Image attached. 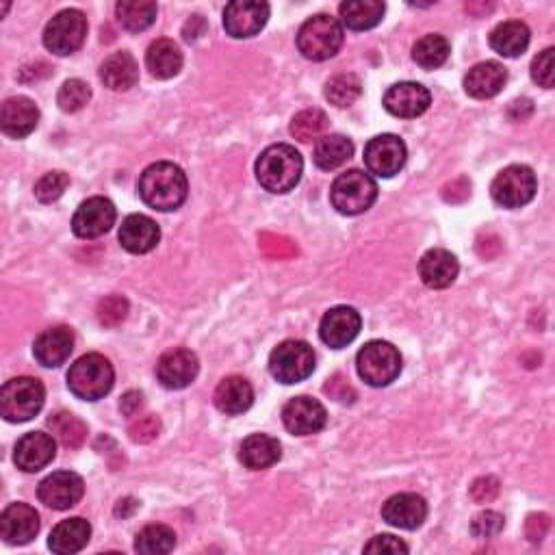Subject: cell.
Returning a JSON list of instances; mask_svg holds the SVG:
<instances>
[{"mask_svg": "<svg viewBox=\"0 0 555 555\" xmlns=\"http://www.w3.org/2000/svg\"><path fill=\"white\" fill-rule=\"evenodd\" d=\"M139 198L154 211H176L187 200V174L170 161L148 165L137 183Z\"/></svg>", "mask_w": 555, "mask_h": 555, "instance_id": "6da1fadb", "label": "cell"}, {"mask_svg": "<svg viewBox=\"0 0 555 555\" xmlns=\"http://www.w3.org/2000/svg\"><path fill=\"white\" fill-rule=\"evenodd\" d=\"M206 31V22L202 16H191L189 22L185 24V29H183V37L187 42H196L198 37H202Z\"/></svg>", "mask_w": 555, "mask_h": 555, "instance_id": "11a10c76", "label": "cell"}, {"mask_svg": "<svg viewBox=\"0 0 555 555\" xmlns=\"http://www.w3.org/2000/svg\"><path fill=\"white\" fill-rule=\"evenodd\" d=\"M354 144L345 135H326L317 141L313 161L324 172H332L352 159Z\"/></svg>", "mask_w": 555, "mask_h": 555, "instance_id": "836d02e7", "label": "cell"}, {"mask_svg": "<svg viewBox=\"0 0 555 555\" xmlns=\"http://www.w3.org/2000/svg\"><path fill=\"white\" fill-rule=\"evenodd\" d=\"M282 456V447L278 438L267 434H252L245 438L239 447V460L245 469L250 471H263L274 467Z\"/></svg>", "mask_w": 555, "mask_h": 555, "instance_id": "83f0119b", "label": "cell"}, {"mask_svg": "<svg viewBox=\"0 0 555 555\" xmlns=\"http://www.w3.org/2000/svg\"><path fill=\"white\" fill-rule=\"evenodd\" d=\"M386 5L380 0H347L339 7L341 20L352 31H369L378 27L384 18Z\"/></svg>", "mask_w": 555, "mask_h": 555, "instance_id": "d6a6232c", "label": "cell"}, {"mask_svg": "<svg viewBox=\"0 0 555 555\" xmlns=\"http://www.w3.org/2000/svg\"><path fill=\"white\" fill-rule=\"evenodd\" d=\"M57 456V443L55 438L46 432H29L24 434L14 451L16 467L24 473H37Z\"/></svg>", "mask_w": 555, "mask_h": 555, "instance_id": "ffe728a7", "label": "cell"}, {"mask_svg": "<svg viewBox=\"0 0 555 555\" xmlns=\"http://www.w3.org/2000/svg\"><path fill=\"white\" fill-rule=\"evenodd\" d=\"M98 321L105 328L120 326L128 315V300L122 295H109V298L100 300L98 304Z\"/></svg>", "mask_w": 555, "mask_h": 555, "instance_id": "7bdbcfd3", "label": "cell"}, {"mask_svg": "<svg viewBox=\"0 0 555 555\" xmlns=\"http://www.w3.org/2000/svg\"><path fill=\"white\" fill-rule=\"evenodd\" d=\"M89 98H92V89H89V85L83 83L81 79H70L61 85L57 94V105L61 111L76 113L87 105Z\"/></svg>", "mask_w": 555, "mask_h": 555, "instance_id": "60d3db41", "label": "cell"}, {"mask_svg": "<svg viewBox=\"0 0 555 555\" xmlns=\"http://www.w3.org/2000/svg\"><path fill=\"white\" fill-rule=\"evenodd\" d=\"M343 27L337 18L319 14L302 24L298 33L300 53L311 61H326L339 53L343 46Z\"/></svg>", "mask_w": 555, "mask_h": 555, "instance_id": "8992f818", "label": "cell"}, {"mask_svg": "<svg viewBox=\"0 0 555 555\" xmlns=\"http://www.w3.org/2000/svg\"><path fill=\"white\" fill-rule=\"evenodd\" d=\"M408 150L397 135H378L365 146V165L371 174L393 178L406 165Z\"/></svg>", "mask_w": 555, "mask_h": 555, "instance_id": "8fae6325", "label": "cell"}, {"mask_svg": "<svg viewBox=\"0 0 555 555\" xmlns=\"http://www.w3.org/2000/svg\"><path fill=\"white\" fill-rule=\"evenodd\" d=\"M113 382V365L102 354H85L68 371V389L83 402H98L109 395Z\"/></svg>", "mask_w": 555, "mask_h": 555, "instance_id": "3957f363", "label": "cell"}, {"mask_svg": "<svg viewBox=\"0 0 555 555\" xmlns=\"http://www.w3.org/2000/svg\"><path fill=\"white\" fill-rule=\"evenodd\" d=\"M428 516V503L421 495L399 493L386 499L382 506V519L399 529H417Z\"/></svg>", "mask_w": 555, "mask_h": 555, "instance_id": "7402d4cb", "label": "cell"}, {"mask_svg": "<svg viewBox=\"0 0 555 555\" xmlns=\"http://www.w3.org/2000/svg\"><path fill=\"white\" fill-rule=\"evenodd\" d=\"M139 508V503L133 497H124L118 501V506H115V516H122V519H128L135 510Z\"/></svg>", "mask_w": 555, "mask_h": 555, "instance_id": "9f6ffc18", "label": "cell"}, {"mask_svg": "<svg viewBox=\"0 0 555 555\" xmlns=\"http://www.w3.org/2000/svg\"><path fill=\"white\" fill-rule=\"evenodd\" d=\"M430 102H432L430 89L410 81L397 83L384 94V109L391 115H395V118H404V120L419 118V115H423L430 109Z\"/></svg>", "mask_w": 555, "mask_h": 555, "instance_id": "ac0fdd59", "label": "cell"}, {"mask_svg": "<svg viewBox=\"0 0 555 555\" xmlns=\"http://www.w3.org/2000/svg\"><path fill=\"white\" fill-rule=\"evenodd\" d=\"M146 68L159 81L174 79L183 70V53H180L178 44L174 40H167V37L152 42L146 53Z\"/></svg>", "mask_w": 555, "mask_h": 555, "instance_id": "f546056e", "label": "cell"}, {"mask_svg": "<svg viewBox=\"0 0 555 555\" xmlns=\"http://www.w3.org/2000/svg\"><path fill=\"white\" fill-rule=\"evenodd\" d=\"M74 350V334L70 328L59 326L42 332L33 343V356L37 363L48 369L61 367Z\"/></svg>", "mask_w": 555, "mask_h": 555, "instance_id": "cb8c5ba5", "label": "cell"}, {"mask_svg": "<svg viewBox=\"0 0 555 555\" xmlns=\"http://www.w3.org/2000/svg\"><path fill=\"white\" fill-rule=\"evenodd\" d=\"M304 159L289 144L269 146L256 161V178L263 189L271 193H289L302 180Z\"/></svg>", "mask_w": 555, "mask_h": 555, "instance_id": "7a4b0ae2", "label": "cell"}, {"mask_svg": "<svg viewBox=\"0 0 555 555\" xmlns=\"http://www.w3.org/2000/svg\"><path fill=\"white\" fill-rule=\"evenodd\" d=\"M198 373L200 360L191 350H185V347H174V350L165 352L157 363V378L170 391L187 389L198 378Z\"/></svg>", "mask_w": 555, "mask_h": 555, "instance_id": "2e32d148", "label": "cell"}, {"mask_svg": "<svg viewBox=\"0 0 555 555\" xmlns=\"http://www.w3.org/2000/svg\"><path fill=\"white\" fill-rule=\"evenodd\" d=\"M326 393L332 397V399H337V402H343V404H352L354 399H356V393L350 384H347L343 380V376H334L332 380H328L326 384Z\"/></svg>", "mask_w": 555, "mask_h": 555, "instance_id": "681fc988", "label": "cell"}, {"mask_svg": "<svg viewBox=\"0 0 555 555\" xmlns=\"http://www.w3.org/2000/svg\"><path fill=\"white\" fill-rule=\"evenodd\" d=\"M89 538H92V525L81 519V516H74V519L61 521L53 529V534L48 538V547L53 553L72 555L85 549Z\"/></svg>", "mask_w": 555, "mask_h": 555, "instance_id": "f1b7e54d", "label": "cell"}, {"mask_svg": "<svg viewBox=\"0 0 555 555\" xmlns=\"http://www.w3.org/2000/svg\"><path fill=\"white\" fill-rule=\"evenodd\" d=\"M315 352L306 341L280 343L269 356V371L280 384L304 382L315 371Z\"/></svg>", "mask_w": 555, "mask_h": 555, "instance_id": "ba28073f", "label": "cell"}, {"mask_svg": "<svg viewBox=\"0 0 555 555\" xmlns=\"http://www.w3.org/2000/svg\"><path fill=\"white\" fill-rule=\"evenodd\" d=\"M510 118L514 122H525L529 115L534 113V105H532V100H527V98H521V100H514L512 105H510Z\"/></svg>", "mask_w": 555, "mask_h": 555, "instance_id": "db71d44e", "label": "cell"}, {"mask_svg": "<svg viewBox=\"0 0 555 555\" xmlns=\"http://www.w3.org/2000/svg\"><path fill=\"white\" fill-rule=\"evenodd\" d=\"M122 248L131 254H148L161 241V228L148 215H128L118 235Z\"/></svg>", "mask_w": 555, "mask_h": 555, "instance_id": "603a6c76", "label": "cell"}, {"mask_svg": "<svg viewBox=\"0 0 555 555\" xmlns=\"http://www.w3.org/2000/svg\"><path fill=\"white\" fill-rule=\"evenodd\" d=\"M48 428L59 443L68 449H79L87 441V425L70 412H57L48 419Z\"/></svg>", "mask_w": 555, "mask_h": 555, "instance_id": "74e56055", "label": "cell"}, {"mask_svg": "<svg viewBox=\"0 0 555 555\" xmlns=\"http://www.w3.org/2000/svg\"><path fill=\"white\" fill-rule=\"evenodd\" d=\"M499 490H501V486H499L497 477H493V475L477 477V480L471 486V499L475 503H490V501L497 499Z\"/></svg>", "mask_w": 555, "mask_h": 555, "instance_id": "7dc6e473", "label": "cell"}, {"mask_svg": "<svg viewBox=\"0 0 555 555\" xmlns=\"http://www.w3.org/2000/svg\"><path fill=\"white\" fill-rule=\"evenodd\" d=\"M508 83V70L497 61L477 63L464 76V92L475 100L495 98Z\"/></svg>", "mask_w": 555, "mask_h": 555, "instance_id": "d4e9b609", "label": "cell"}, {"mask_svg": "<svg viewBox=\"0 0 555 555\" xmlns=\"http://www.w3.org/2000/svg\"><path fill=\"white\" fill-rule=\"evenodd\" d=\"M40 532V514L29 503H11L0 514V538L7 545H27Z\"/></svg>", "mask_w": 555, "mask_h": 555, "instance_id": "d6986e66", "label": "cell"}, {"mask_svg": "<svg viewBox=\"0 0 555 555\" xmlns=\"http://www.w3.org/2000/svg\"><path fill=\"white\" fill-rule=\"evenodd\" d=\"M269 5L261 0H235L224 9V29L235 40H248L265 29Z\"/></svg>", "mask_w": 555, "mask_h": 555, "instance_id": "7c38bea8", "label": "cell"}, {"mask_svg": "<svg viewBox=\"0 0 555 555\" xmlns=\"http://www.w3.org/2000/svg\"><path fill=\"white\" fill-rule=\"evenodd\" d=\"M46 399L44 384L37 378H14L0 391V412L9 423L31 421L42 410Z\"/></svg>", "mask_w": 555, "mask_h": 555, "instance_id": "5b68a950", "label": "cell"}, {"mask_svg": "<svg viewBox=\"0 0 555 555\" xmlns=\"http://www.w3.org/2000/svg\"><path fill=\"white\" fill-rule=\"evenodd\" d=\"M328 128H330V120L321 109L300 111L291 120V135L298 141H302V144H308V141H319L321 137H326Z\"/></svg>", "mask_w": 555, "mask_h": 555, "instance_id": "f35d334b", "label": "cell"}, {"mask_svg": "<svg viewBox=\"0 0 555 555\" xmlns=\"http://www.w3.org/2000/svg\"><path fill=\"white\" fill-rule=\"evenodd\" d=\"M365 553H391V555L408 553V545L404 540H399L391 534H382V536H376L367 542Z\"/></svg>", "mask_w": 555, "mask_h": 555, "instance_id": "c3c4849f", "label": "cell"}, {"mask_svg": "<svg viewBox=\"0 0 555 555\" xmlns=\"http://www.w3.org/2000/svg\"><path fill=\"white\" fill-rule=\"evenodd\" d=\"M358 376L369 386H389L402 373V356L397 347L386 341H369L356 356Z\"/></svg>", "mask_w": 555, "mask_h": 555, "instance_id": "52a82bcc", "label": "cell"}, {"mask_svg": "<svg viewBox=\"0 0 555 555\" xmlns=\"http://www.w3.org/2000/svg\"><path fill=\"white\" fill-rule=\"evenodd\" d=\"M529 37H532V33H529L525 22L508 20L501 22L499 27H495V31L490 33V48L501 57L514 59L525 53L529 46Z\"/></svg>", "mask_w": 555, "mask_h": 555, "instance_id": "1f68e13d", "label": "cell"}, {"mask_svg": "<svg viewBox=\"0 0 555 555\" xmlns=\"http://www.w3.org/2000/svg\"><path fill=\"white\" fill-rule=\"evenodd\" d=\"M115 217H118V211H115L109 198H89L76 209L72 217V230L81 239H98L113 228Z\"/></svg>", "mask_w": 555, "mask_h": 555, "instance_id": "5bb4252c", "label": "cell"}, {"mask_svg": "<svg viewBox=\"0 0 555 555\" xmlns=\"http://www.w3.org/2000/svg\"><path fill=\"white\" fill-rule=\"evenodd\" d=\"M261 248L265 250V254L269 256H278V258H285V256H291L295 254L298 250L293 248L291 241H285L282 237H276V235H263L261 239Z\"/></svg>", "mask_w": 555, "mask_h": 555, "instance_id": "f907efd6", "label": "cell"}, {"mask_svg": "<svg viewBox=\"0 0 555 555\" xmlns=\"http://www.w3.org/2000/svg\"><path fill=\"white\" fill-rule=\"evenodd\" d=\"M87 37V18L79 9H66L46 24L44 46L57 57L76 53Z\"/></svg>", "mask_w": 555, "mask_h": 555, "instance_id": "30bf717a", "label": "cell"}, {"mask_svg": "<svg viewBox=\"0 0 555 555\" xmlns=\"http://www.w3.org/2000/svg\"><path fill=\"white\" fill-rule=\"evenodd\" d=\"M115 14H118V20L126 31L131 33H141L150 29L154 20H157V3H148V0H122L115 7Z\"/></svg>", "mask_w": 555, "mask_h": 555, "instance_id": "e575fe53", "label": "cell"}, {"mask_svg": "<svg viewBox=\"0 0 555 555\" xmlns=\"http://www.w3.org/2000/svg\"><path fill=\"white\" fill-rule=\"evenodd\" d=\"M159 432H161V421L154 415L139 417L137 421L131 423V428H128V436H131V441L137 445L152 443L154 438L159 436Z\"/></svg>", "mask_w": 555, "mask_h": 555, "instance_id": "bcb514c9", "label": "cell"}, {"mask_svg": "<svg viewBox=\"0 0 555 555\" xmlns=\"http://www.w3.org/2000/svg\"><path fill=\"white\" fill-rule=\"evenodd\" d=\"M363 328V319L360 313L352 306H334L321 319L319 337L332 350H341V347L350 345Z\"/></svg>", "mask_w": 555, "mask_h": 555, "instance_id": "e0dca14e", "label": "cell"}, {"mask_svg": "<svg viewBox=\"0 0 555 555\" xmlns=\"http://www.w3.org/2000/svg\"><path fill=\"white\" fill-rule=\"evenodd\" d=\"M85 482L81 475L72 471H57L48 475L46 480L37 488V497L46 508L53 510H70L83 499Z\"/></svg>", "mask_w": 555, "mask_h": 555, "instance_id": "9a60e30c", "label": "cell"}, {"mask_svg": "<svg viewBox=\"0 0 555 555\" xmlns=\"http://www.w3.org/2000/svg\"><path fill=\"white\" fill-rule=\"evenodd\" d=\"M282 423L295 436H311L326 428L328 412L315 397H293L282 408Z\"/></svg>", "mask_w": 555, "mask_h": 555, "instance_id": "4fadbf2b", "label": "cell"}, {"mask_svg": "<svg viewBox=\"0 0 555 555\" xmlns=\"http://www.w3.org/2000/svg\"><path fill=\"white\" fill-rule=\"evenodd\" d=\"M176 534L172 527L154 523L141 529L135 538V551L144 555H165L174 551Z\"/></svg>", "mask_w": 555, "mask_h": 555, "instance_id": "8d00e7d4", "label": "cell"}, {"mask_svg": "<svg viewBox=\"0 0 555 555\" xmlns=\"http://www.w3.org/2000/svg\"><path fill=\"white\" fill-rule=\"evenodd\" d=\"M254 404L252 384L241 376H228L217 384L215 389V406L224 415H243Z\"/></svg>", "mask_w": 555, "mask_h": 555, "instance_id": "4316f807", "label": "cell"}, {"mask_svg": "<svg viewBox=\"0 0 555 555\" xmlns=\"http://www.w3.org/2000/svg\"><path fill=\"white\" fill-rule=\"evenodd\" d=\"M40 122V109L27 96H14L5 100L3 111H0V128L7 137L22 139L29 137Z\"/></svg>", "mask_w": 555, "mask_h": 555, "instance_id": "44dd1931", "label": "cell"}, {"mask_svg": "<svg viewBox=\"0 0 555 555\" xmlns=\"http://www.w3.org/2000/svg\"><path fill=\"white\" fill-rule=\"evenodd\" d=\"M68 185H70V176L66 172H48L37 180L35 198L44 204H50L63 196V191L68 189Z\"/></svg>", "mask_w": 555, "mask_h": 555, "instance_id": "b9f144b4", "label": "cell"}, {"mask_svg": "<svg viewBox=\"0 0 555 555\" xmlns=\"http://www.w3.org/2000/svg\"><path fill=\"white\" fill-rule=\"evenodd\" d=\"M536 191V174L527 165H508L506 170H501L495 176L493 185H490V196L503 209H521V206L534 200Z\"/></svg>", "mask_w": 555, "mask_h": 555, "instance_id": "9c48e42d", "label": "cell"}, {"mask_svg": "<svg viewBox=\"0 0 555 555\" xmlns=\"http://www.w3.org/2000/svg\"><path fill=\"white\" fill-rule=\"evenodd\" d=\"M141 408H144V395H141L139 391H128V393L122 397L120 410L124 412L126 417H135Z\"/></svg>", "mask_w": 555, "mask_h": 555, "instance_id": "f5cc1de1", "label": "cell"}, {"mask_svg": "<svg viewBox=\"0 0 555 555\" xmlns=\"http://www.w3.org/2000/svg\"><path fill=\"white\" fill-rule=\"evenodd\" d=\"M100 81L113 92H128L139 81V66L131 53H115L100 66Z\"/></svg>", "mask_w": 555, "mask_h": 555, "instance_id": "4dcf8cb0", "label": "cell"}, {"mask_svg": "<svg viewBox=\"0 0 555 555\" xmlns=\"http://www.w3.org/2000/svg\"><path fill=\"white\" fill-rule=\"evenodd\" d=\"M451 46L447 42V37L432 33L425 35L412 48V59L417 61V66H421L423 70H436L441 68L443 63L449 59Z\"/></svg>", "mask_w": 555, "mask_h": 555, "instance_id": "d590c367", "label": "cell"}, {"mask_svg": "<svg viewBox=\"0 0 555 555\" xmlns=\"http://www.w3.org/2000/svg\"><path fill=\"white\" fill-rule=\"evenodd\" d=\"M458 258L447 252V250H430L421 256L419 261V276L425 287L430 289H447L456 282L458 278Z\"/></svg>", "mask_w": 555, "mask_h": 555, "instance_id": "484cf974", "label": "cell"}, {"mask_svg": "<svg viewBox=\"0 0 555 555\" xmlns=\"http://www.w3.org/2000/svg\"><path fill=\"white\" fill-rule=\"evenodd\" d=\"M360 94H363V83H360L356 74H350V72L332 76V79L326 83V98L330 105L339 109L352 107L360 98Z\"/></svg>", "mask_w": 555, "mask_h": 555, "instance_id": "ab89813d", "label": "cell"}, {"mask_svg": "<svg viewBox=\"0 0 555 555\" xmlns=\"http://www.w3.org/2000/svg\"><path fill=\"white\" fill-rule=\"evenodd\" d=\"M549 516L547 514H532L527 519V525H525V532H527V538L532 540V542H540L542 538H545V534L549 532Z\"/></svg>", "mask_w": 555, "mask_h": 555, "instance_id": "816d5d0a", "label": "cell"}, {"mask_svg": "<svg viewBox=\"0 0 555 555\" xmlns=\"http://www.w3.org/2000/svg\"><path fill=\"white\" fill-rule=\"evenodd\" d=\"M503 525H506V521H503V516L499 512L486 510L477 514L471 521V534L475 538H493L503 532Z\"/></svg>", "mask_w": 555, "mask_h": 555, "instance_id": "ee69618b", "label": "cell"}, {"mask_svg": "<svg viewBox=\"0 0 555 555\" xmlns=\"http://www.w3.org/2000/svg\"><path fill=\"white\" fill-rule=\"evenodd\" d=\"M553 48H545L542 53L532 61V79L534 83H538L540 87L551 89L553 81H555V66H553Z\"/></svg>", "mask_w": 555, "mask_h": 555, "instance_id": "f6af8a7d", "label": "cell"}, {"mask_svg": "<svg viewBox=\"0 0 555 555\" xmlns=\"http://www.w3.org/2000/svg\"><path fill=\"white\" fill-rule=\"evenodd\" d=\"M378 200V185L363 170H350L332 183L330 202L341 215H360Z\"/></svg>", "mask_w": 555, "mask_h": 555, "instance_id": "277c9868", "label": "cell"}]
</instances>
